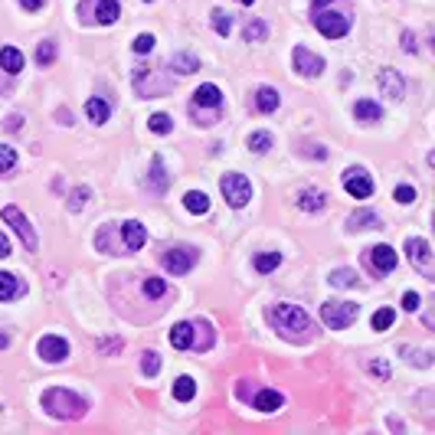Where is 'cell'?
<instances>
[{"label":"cell","instance_id":"15","mask_svg":"<svg viewBox=\"0 0 435 435\" xmlns=\"http://www.w3.org/2000/svg\"><path fill=\"white\" fill-rule=\"evenodd\" d=\"M193 105L196 108H222V92L213 86V82H206L193 92Z\"/></svg>","mask_w":435,"mask_h":435},{"label":"cell","instance_id":"51","mask_svg":"<svg viewBox=\"0 0 435 435\" xmlns=\"http://www.w3.org/2000/svg\"><path fill=\"white\" fill-rule=\"evenodd\" d=\"M307 154H311V157H317V161H324V157H327V151H324V147H317V145L307 147Z\"/></svg>","mask_w":435,"mask_h":435},{"label":"cell","instance_id":"10","mask_svg":"<svg viewBox=\"0 0 435 435\" xmlns=\"http://www.w3.org/2000/svg\"><path fill=\"white\" fill-rule=\"evenodd\" d=\"M36 354H40L46 363H62V360L69 357V344L62 341V337H56V334H46V337H40V344H36Z\"/></svg>","mask_w":435,"mask_h":435},{"label":"cell","instance_id":"12","mask_svg":"<svg viewBox=\"0 0 435 435\" xmlns=\"http://www.w3.org/2000/svg\"><path fill=\"white\" fill-rule=\"evenodd\" d=\"M167 183H171V177H167V171H164V161H161V154H154V157H151V174H147V180H145L147 193L161 196L164 190H167Z\"/></svg>","mask_w":435,"mask_h":435},{"label":"cell","instance_id":"21","mask_svg":"<svg viewBox=\"0 0 435 435\" xmlns=\"http://www.w3.org/2000/svg\"><path fill=\"white\" fill-rule=\"evenodd\" d=\"M282 402H285V396L278 390H262L252 400V409H259V412H275V409H282Z\"/></svg>","mask_w":435,"mask_h":435},{"label":"cell","instance_id":"49","mask_svg":"<svg viewBox=\"0 0 435 435\" xmlns=\"http://www.w3.org/2000/svg\"><path fill=\"white\" fill-rule=\"evenodd\" d=\"M402 50H406V52H416V50H419V46H416V36H412L409 30L402 33Z\"/></svg>","mask_w":435,"mask_h":435},{"label":"cell","instance_id":"32","mask_svg":"<svg viewBox=\"0 0 435 435\" xmlns=\"http://www.w3.org/2000/svg\"><path fill=\"white\" fill-rule=\"evenodd\" d=\"M13 171H17V151L0 145V177H10Z\"/></svg>","mask_w":435,"mask_h":435},{"label":"cell","instance_id":"46","mask_svg":"<svg viewBox=\"0 0 435 435\" xmlns=\"http://www.w3.org/2000/svg\"><path fill=\"white\" fill-rule=\"evenodd\" d=\"M419 301H422L419 291H406V295H402V307H406V311H419V307H422Z\"/></svg>","mask_w":435,"mask_h":435},{"label":"cell","instance_id":"58","mask_svg":"<svg viewBox=\"0 0 435 435\" xmlns=\"http://www.w3.org/2000/svg\"><path fill=\"white\" fill-rule=\"evenodd\" d=\"M147 4H151V0H147Z\"/></svg>","mask_w":435,"mask_h":435},{"label":"cell","instance_id":"28","mask_svg":"<svg viewBox=\"0 0 435 435\" xmlns=\"http://www.w3.org/2000/svg\"><path fill=\"white\" fill-rule=\"evenodd\" d=\"M171 69H174V72H180V76H190V72H196V69H200V60H196L193 52H174V56H171Z\"/></svg>","mask_w":435,"mask_h":435},{"label":"cell","instance_id":"25","mask_svg":"<svg viewBox=\"0 0 435 435\" xmlns=\"http://www.w3.org/2000/svg\"><path fill=\"white\" fill-rule=\"evenodd\" d=\"M350 230H380L383 222H380V216L373 213V210H357V213L347 220Z\"/></svg>","mask_w":435,"mask_h":435},{"label":"cell","instance_id":"56","mask_svg":"<svg viewBox=\"0 0 435 435\" xmlns=\"http://www.w3.org/2000/svg\"><path fill=\"white\" fill-rule=\"evenodd\" d=\"M7 344H10V334H4V331H0V350L7 347Z\"/></svg>","mask_w":435,"mask_h":435},{"label":"cell","instance_id":"27","mask_svg":"<svg viewBox=\"0 0 435 435\" xmlns=\"http://www.w3.org/2000/svg\"><path fill=\"white\" fill-rule=\"evenodd\" d=\"M183 206H187L193 216H206L210 213V196H206L203 190H190V193L183 196Z\"/></svg>","mask_w":435,"mask_h":435},{"label":"cell","instance_id":"47","mask_svg":"<svg viewBox=\"0 0 435 435\" xmlns=\"http://www.w3.org/2000/svg\"><path fill=\"white\" fill-rule=\"evenodd\" d=\"M412 200H416V190L412 187H406V183L396 187V203H412Z\"/></svg>","mask_w":435,"mask_h":435},{"label":"cell","instance_id":"45","mask_svg":"<svg viewBox=\"0 0 435 435\" xmlns=\"http://www.w3.org/2000/svg\"><path fill=\"white\" fill-rule=\"evenodd\" d=\"M370 373L380 376V380H390V363H386V360H373V363H370Z\"/></svg>","mask_w":435,"mask_h":435},{"label":"cell","instance_id":"17","mask_svg":"<svg viewBox=\"0 0 435 435\" xmlns=\"http://www.w3.org/2000/svg\"><path fill=\"white\" fill-rule=\"evenodd\" d=\"M26 291V282L10 272H0V301H13Z\"/></svg>","mask_w":435,"mask_h":435},{"label":"cell","instance_id":"8","mask_svg":"<svg viewBox=\"0 0 435 435\" xmlns=\"http://www.w3.org/2000/svg\"><path fill=\"white\" fill-rule=\"evenodd\" d=\"M4 220L17 230V236L23 239V246L30 249V252H36V246H40V239H36V232H33V226H30V220H26L23 213H20L17 206H4Z\"/></svg>","mask_w":435,"mask_h":435},{"label":"cell","instance_id":"16","mask_svg":"<svg viewBox=\"0 0 435 435\" xmlns=\"http://www.w3.org/2000/svg\"><path fill=\"white\" fill-rule=\"evenodd\" d=\"M213 341H216L213 324H210V321H193V344H190V347L206 354V350L213 347Z\"/></svg>","mask_w":435,"mask_h":435},{"label":"cell","instance_id":"5","mask_svg":"<svg viewBox=\"0 0 435 435\" xmlns=\"http://www.w3.org/2000/svg\"><path fill=\"white\" fill-rule=\"evenodd\" d=\"M315 26L327 40H341L350 30V17L347 13H337V10H315Z\"/></svg>","mask_w":435,"mask_h":435},{"label":"cell","instance_id":"44","mask_svg":"<svg viewBox=\"0 0 435 435\" xmlns=\"http://www.w3.org/2000/svg\"><path fill=\"white\" fill-rule=\"evenodd\" d=\"M131 50H135L137 56H145V52H151V50H154V36H151V33H141V36H135V43H131Z\"/></svg>","mask_w":435,"mask_h":435},{"label":"cell","instance_id":"14","mask_svg":"<svg viewBox=\"0 0 435 435\" xmlns=\"http://www.w3.org/2000/svg\"><path fill=\"white\" fill-rule=\"evenodd\" d=\"M327 206V193L317 187H307L298 193V210H305V213H317V210H324Z\"/></svg>","mask_w":435,"mask_h":435},{"label":"cell","instance_id":"53","mask_svg":"<svg viewBox=\"0 0 435 435\" xmlns=\"http://www.w3.org/2000/svg\"><path fill=\"white\" fill-rule=\"evenodd\" d=\"M4 256H10V239L0 232V259H4Z\"/></svg>","mask_w":435,"mask_h":435},{"label":"cell","instance_id":"2","mask_svg":"<svg viewBox=\"0 0 435 435\" xmlns=\"http://www.w3.org/2000/svg\"><path fill=\"white\" fill-rule=\"evenodd\" d=\"M43 409L50 412L52 419H62V422H76V419L86 416V400L76 396V392L62 390V386H52V390L43 392Z\"/></svg>","mask_w":435,"mask_h":435},{"label":"cell","instance_id":"36","mask_svg":"<svg viewBox=\"0 0 435 435\" xmlns=\"http://www.w3.org/2000/svg\"><path fill=\"white\" fill-rule=\"evenodd\" d=\"M272 147V135L269 131H256V135H249V151L252 154H265Z\"/></svg>","mask_w":435,"mask_h":435},{"label":"cell","instance_id":"43","mask_svg":"<svg viewBox=\"0 0 435 435\" xmlns=\"http://www.w3.org/2000/svg\"><path fill=\"white\" fill-rule=\"evenodd\" d=\"M164 291H167V282H164V278H147V282H145V295H147V298H161Z\"/></svg>","mask_w":435,"mask_h":435},{"label":"cell","instance_id":"40","mask_svg":"<svg viewBox=\"0 0 435 435\" xmlns=\"http://www.w3.org/2000/svg\"><path fill=\"white\" fill-rule=\"evenodd\" d=\"M392 321H396V311L392 307H380L373 315V331H386V327H392Z\"/></svg>","mask_w":435,"mask_h":435},{"label":"cell","instance_id":"29","mask_svg":"<svg viewBox=\"0 0 435 435\" xmlns=\"http://www.w3.org/2000/svg\"><path fill=\"white\" fill-rule=\"evenodd\" d=\"M278 102H282V95L275 92L272 86H262V89L256 92V105H259V111H265V115L278 108Z\"/></svg>","mask_w":435,"mask_h":435},{"label":"cell","instance_id":"37","mask_svg":"<svg viewBox=\"0 0 435 435\" xmlns=\"http://www.w3.org/2000/svg\"><path fill=\"white\" fill-rule=\"evenodd\" d=\"M242 36H246V43H262L265 36H269V26H265L262 20H252V23L246 26V33H242Z\"/></svg>","mask_w":435,"mask_h":435},{"label":"cell","instance_id":"42","mask_svg":"<svg viewBox=\"0 0 435 435\" xmlns=\"http://www.w3.org/2000/svg\"><path fill=\"white\" fill-rule=\"evenodd\" d=\"M213 30L220 36H230L232 20H230V13H226V10H213Z\"/></svg>","mask_w":435,"mask_h":435},{"label":"cell","instance_id":"57","mask_svg":"<svg viewBox=\"0 0 435 435\" xmlns=\"http://www.w3.org/2000/svg\"><path fill=\"white\" fill-rule=\"evenodd\" d=\"M239 4H246V7H249V4H256V0H239Z\"/></svg>","mask_w":435,"mask_h":435},{"label":"cell","instance_id":"48","mask_svg":"<svg viewBox=\"0 0 435 435\" xmlns=\"http://www.w3.org/2000/svg\"><path fill=\"white\" fill-rule=\"evenodd\" d=\"M4 128H7V131H20V128H23V115H7Z\"/></svg>","mask_w":435,"mask_h":435},{"label":"cell","instance_id":"22","mask_svg":"<svg viewBox=\"0 0 435 435\" xmlns=\"http://www.w3.org/2000/svg\"><path fill=\"white\" fill-rule=\"evenodd\" d=\"M354 118L363 121V125H373V121L383 118V108L376 102H370V98H360V102L354 105Z\"/></svg>","mask_w":435,"mask_h":435},{"label":"cell","instance_id":"54","mask_svg":"<svg viewBox=\"0 0 435 435\" xmlns=\"http://www.w3.org/2000/svg\"><path fill=\"white\" fill-rule=\"evenodd\" d=\"M23 4V10H40L43 7V0H20Z\"/></svg>","mask_w":435,"mask_h":435},{"label":"cell","instance_id":"31","mask_svg":"<svg viewBox=\"0 0 435 435\" xmlns=\"http://www.w3.org/2000/svg\"><path fill=\"white\" fill-rule=\"evenodd\" d=\"M196 396V383L190 380V376H180L177 383H174V400H180V402H190Z\"/></svg>","mask_w":435,"mask_h":435},{"label":"cell","instance_id":"23","mask_svg":"<svg viewBox=\"0 0 435 435\" xmlns=\"http://www.w3.org/2000/svg\"><path fill=\"white\" fill-rule=\"evenodd\" d=\"M0 69L7 72V76H17L20 69H23V52L17 46H7V50H0Z\"/></svg>","mask_w":435,"mask_h":435},{"label":"cell","instance_id":"18","mask_svg":"<svg viewBox=\"0 0 435 435\" xmlns=\"http://www.w3.org/2000/svg\"><path fill=\"white\" fill-rule=\"evenodd\" d=\"M121 236H125V246H128V252H137V249L145 246V239H147V232H145V226L137 220H128L125 226H121Z\"/></svg>","mask_w":435,"mask_h":435},{"label":"cell","instance_id":"6","mask_svg":"<svg viewBox=\"0 0 435 435\" xmlns=\"http://www.w3.org/2000/svg\"><path fill=\"white\" fill-rule=\"evenodd\" d=\"M406 256H409V262L416 265L419 272L426 275V278H435V259H432V246H429L426 239H419V236H412V239H406Z\"/></svg>","mask_w":435,"mask_h":435},{"label":"cell","instance_id":"50","mask_svg":"<svg viewBox=\"0 0 435 435\" xmlns=\"http://www.w3.org/2000/svg\"><path fill=\"white\" fill-rule=\"evenodd\" d=\"M121 347H125L121 341H102V344H98V350H102V354H115V350H121Z\"/></svg>","mask_w":435,"mask_h":435},{"label":"cell","instance_id":"26","mask_svg":"<svg viewBox=\"0 0 435 435\" xmlns=\"http://www.w3.org/2000/svg\"><path fill=\"white\" fill-rule=\"evenodd\" d=\"M86 115H89V121H92V125H105V121H108V115H111V108H108V102H105V98H98V95H95V98H89V102H86Z\"/></svg>","mask_w":435,"mask_h":435},{"label":"cell","instance_id":"41","mask_svg":"<svg viewBox=\"0 0 435 435\" xmlns=\"http://www.w3.org/2000/svg\"><path fill=\"white\" fill-rule=\"evenodd\" d=\"M89 196H92V190H89V187L72 190V193H69V210H72V213H79V210L89 203Z\"/></svg>","mask_w":435,"mask_h":435},{"label":"cell","instance_id":"11","mask_svg":"<svg viewBox=\"0 0 435 435\" xmlns=\"http://www.w3.org/2000/svg\"><path fill=\"white\" fill-rule=\"evenodd\" d=\"M291 60H295V69L307 79H317L321 72H324V60L315 56L311 50H305V46H295V56H291Z\"/></svg>","mask_w":435,"mask_h":435},{"label":"cell","instance_id":"4","mask_svg":"<svg viewBox=\"0 0 435 435\" xmlns=\"http://www.w3.org/2000/svg\"><path fill=\"white\" fill-rule=\"evenodd\" d=\"M220 190H222V196H226V203L236 206V210H242V206L252 200V183H249L242 174H226V177L220 180Z\"/></svg>","mask_w":435,"mask_h":435},{"label":"cell","instance_id":"1","mask_svg":"<svg viewBox=\"0 0 435 435\" xmlns=\"http://www.w3.org/2000/svg\"><path fill=\"white\" fill-rule=\"evenodd\" d=\"M269 324L282 334L291 344H307L315 341V321L295 305H269Z\"/></svg>","mask_w":435,"mask_h":435},{"label":"cell","instance_id":"20","mask_svg":"<svg viewBox=\"0 0 435 435\" xmlns=\"http://www.w3.org/2000/svg\"><path fill=\"white\" fill-rule=\"evenodd\" d=\"M118 17H121L118 0H95V17L92 20H98L102 26H108V23H115Z\"/></svg>","mask_w":435,"mask_h":435},{"label":"cell","instance_id":"9","mask_svg":"<svg viewBox=\"0 0 435 435\" xmlns=\"http://www.w3.org/2000/svg\"><path fill=\"white\" fill-rule=\"evenodd\" d=\"M344 190H347L350 196H357V200H367V196L373 193V180H370V174L363 171V167H350V171L344 174Z\"/></svg>","mask_w":435,"mask_h":435},{"label":"cell","instance_id":"55","mask_svg":"<svg viewBox=\"0 0 435 435\" xmlns=\"http://www.w3.org/2000/svg\"><path fill=\"white\" fill-rule=\"evenodd\" d=\"M327 4H334V0H311V7H315V10H324Z\"/></svg>","mask_w":435,"mask_h":435},{"label":"cell","instance_id":"7","mask_svg":"<svg viewBox=\"0 0 435 435\" xmlns=\"http://www.w3.org/2000/svg\"><path fill=\"white\" fill-rule=\"evenodd\" d=\"M196 249L193 246H171L167 249V252H164V269H167V272H174V275H187L190 269H193L196 265Z\"/></svg>","mask_w":435,"mask_h":435},{"label":"cell","instance_id":"13","mask_svg":"<svg viewBox=\"0 0 435 435\" xmlns=\"http://www.w3.org/2000/svg\"><path fill=\"white\" fill-rule=\"evenodd\" d=\"M376 82H380L383 95H390V98H396V102H400L402 95H406V79H402L400 72H396V69H383Z\"/></svg>","mask_w":435,"mask_h":435},{"label":"cell","instance_id":"35","mask_svg":"<svg viewBox=\"0 0 435 435\" xmlns=\"http://www.w3.org/2000/svg\"><path fill=\"white\" fill-rule=\"evenodd\" d=\"M327 282H331L334 288H350V285H357V272H354V269H337V272H331Z\"/></svg>","mask_w":435,"mask_h":435},{"label":"cell","instance_id":"19","mask_svg":"<svg viewBox=\"0 0 435 435\" xmlns=\"http://www.w3.org/2000/svg\"><path fill=\"white\" fill-rule=\"evenodd\" d=\"M370 265L376 272H392L396 269V252L390 246H373L370 249Z\"/></svg>","mask_w":435,"mask_h":435},{"label":"cell","instance_id":"24","mask_svg":"<svg viewBox=\"0 0 435 435\" xmlns=\"http://www.w3.org/2000/svg\"><path fill=\"white\" fill-rule=\"evenodd\" d=\"M171 344L177 350H190V344H193V321H180V324H174Z\"/></svg>","mask_w":435,"mask_h":435},{"label":"cell","instance_id":"34","mask_svg":"<svg viewBox=\"0 0 435 435\" xmlns=\"http://www.w3.org/2000/svg\"><path fill=\"white\" fill-rule=\"evenodd\" d=\"M36 62H40V69H50L56 62V43L52 40H43V43L36 46Z\"/></svg>","mask_w":435,"mask_h":435},{"label":"cell","instance_id":"33","mask_svg":"<svg viewBox=\"0 0 435 435\" xmlns=\"http://www.w3.org/2000/svg\"><path fill=\"white\" fill-rule=\"evenodd\" d=\"M147 128H151L154 135H171V131H174V118H171V115H164V111H157V115H151V118H147Z\"/></svg>","mask_w":435,"mask_h":435},{"label":"cell","instance_id":"39","mask_svg":"<svg viewBox=\"0 0 435 435\" xmlns=\"http://www.w3.org/2000/svg\"><path fill=\"white\" fill-rule=\"evenodd\" d=\"M141 373H145V376H157V373H161V357H157L154 350H145V357H141Z\"/></svg>","mask_w":435,"mask_h":435},{"label":"cell","instance_id":"3","mask_svg":"<svg viewBox=\"0 0 435 435\" xmlns=\"http://www.w3.org/2000/svg\"><path fill=\"white\" fill-rule=\"evenodd\" d=\"M357 315H360V305H354V301H327V305H321V321L331 331L350 327V321H357Z\"/></svg>","mask_w":435,"mask_h":435},{"label":"cell","instance_id":"52","mask_svg":"<svg viewBox=\"0 0 435 435\" xmlns=\"http://www.w3.org/2000/svg\"><path fill=\"white\" fill-rule=\"evenodd\" d=\"M56 118H60V125H72V111L60 108V111H56Z\"/></svg>","mask_w":435,"mask_h":435},{"label":"cell","instance_id":"30","mask_svg":"<svg viewBox=\"0 0 435 435\" xmlns=\"http://www.w3.org/2000/svg\"><path fill=\"white\" fill-rule=\"evenodd\" d=\"M402 360H406V363H416V367H422V370L432 367V354H429V350H419V347H402Z\"/></svg>","mask_w":435,"mask_h":435},{"label":"cell","instance_id":"38","mask_svg":"<svg viewBox=\"0 0 435 435\" xmlns=\"http://www.w3.org/2000/svg\"><path fill=\"white\" fill-rule=\"evenodd\" d=\"M282 265V252H265V256L256 259V272H272V269H278Z\"/></svg>","mask_w":435,"mask_h":435}]
</instances>
